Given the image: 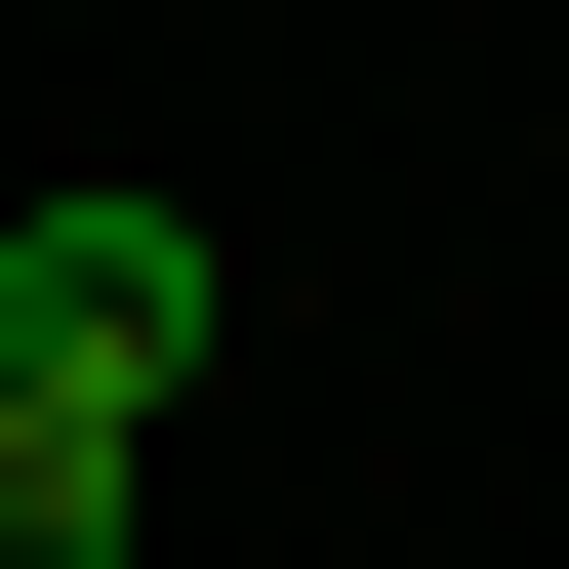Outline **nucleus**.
Segmentation results:
<instances>
[{
	"label": "nucleus",
	"instance_id": "obj_1",
	"mask_svg": "<svg viewBox=\"0 0 569 569\" xmlns=\"http://www.w3.org/2000/svg\"><path fill=\"white\" fill-rule=\"evenodd\" d=\"M203 326H244V244H203V203H0V407H82V448H163L203 407Z\"/></svg>",
	"mask_w": 569,
	"mask_h": 569
},
{
	"label": "nucleus",
	"instance_id": "obj_2",
	"mask_svg": "<svg viewBox=\"0 0 569 569\" xmlns=\"http://www.w3.org/2000/svg\"><path fill=\"white\" fill-rule=\"evenodd\" d=\"M0 569H122V448L82 407H0Z\"/></svg>",
	"mask_w": 569,
	"mask_h": 569
}]
</instances>
